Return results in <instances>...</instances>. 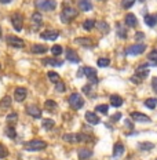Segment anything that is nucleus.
<instances>
[{
  "mask_svg": "<svg viewBox=\"0 0 157 160\" xmlns=\"http://www.w3.org/2000/svg\"><path fill=\"white\" fill-rule=\"evenodd\" d=\"M79 8L81 11H90L92 8V4L90 0H79Z\"/></svg>",
  "mask_w": 157,
  "mask_h": 160,
  "instance_id": "nucleus-20",
  "label": "nucleus"
},
{
  "mask_svg": "<svg viewBox=\"0 0 157 160\" xmlns=\"http://www.w3.org/2000/svg\"><path fill=\"white\" fill-rule=\"evenodd\" d=\"M75 43L83 46V47H87V48L92 46V40L90 38H77V39H75Z\"/></svg>",
  "mask_w": 157,
  "mask_h": 160,
  "instance_id": "nucleus-16",
  "label": "nucleus"
},
{
  "mask_svg": "<svg viewBox=\"0 0 157 160\" xmlns=\"http://www.w3.org/2000/svg\"><path fill=\"white\" fill-rule=\"evenodd\" d=\"M145 48H146L145 44H134V46L127 47L125 54L127 55H139V54H142V52L145 51Z\"/></svg>",
  "mask_w": 157,
  "mask_h": 160,
  "instance_id": "nucleus-9",
  "label": "nucleus"
},
{
  "mask_svg": "<svg viewBox=\"0 0 157 160\" xmlns=\"http://www.w3.org/2000/svg\"><path fill=\"white\" fill-rule=\"evenodd\" d=\"M124 123H125V127H127V128H132V127H134V126L131 124V122H130V120H125Z\"/></svg>",
  "mask_w": 157,
  "mask_h": 160,
  "instance_id": "nucleus-48",
  "label": "nucleus"
},
{
  "mask_svg": "<svg viewBox=\"0 0 157 160\" xmlns=\"http://www.w3.org/2000/svg\"><path fill=\"white\" fill-rule=\"evenodd\" d=\"M42 38L44 40H56L59 38V32L54 31V29H48V31H44L42 33Z\"/></svg>",
  "mask_w": 157,
  "mask_h": 160,
  "instance_id": "nucleus-12",
  "label": "nucleus"
},
{
  "mask_svg": "<svg viewBox=\"0 0 157 160\" xmlns=\"http://www.w3.org/2000/svg\"><path fill=\"white\" fill-rule=\"evenodd\" d=\"M131 119L134 122H141V123H149L150 122V118L146 116L145 113H141V112H132L131 113Z\"/></svg>",
  "mask_w": 157,
  "mask_h": 160,
  "instance_id": "nucleus-11",
  "label": "nucleus"
},
{
  "mask_svg": "<svg viewBox=\"0 0 157 160\" xmlns=\"http://www.w3.org/2000/svg\"><path fill=\"white\" fill-rule=\"evenodd\" d=\"M125 25L135 26L136 25V17L134 15V14H127L125 15Z\"/></svg>",
  "mask_w": 157,
  "mask_h": 160,
  "instance_id": "nucleus-24",
  "label": "nucleus"
},
{
  "mask_svg": "<svg viewBox=\"0 0 157 160\" xmlns=\"http://www.w3.org/2000/svg\"><path fill=\"white\" fill-rule=\"evenodd\" d=\"M66 58H68V61L75 62V64H77V62L80 61L79 55L76 54V51H75V50H72V48H68V50H66Z\"/></svg>",
  "mask_w": 157,
  "mask_h": 160,
  "instance_id": "nucleus-15",
  "label": "nucleus"
},
{
  "mask_svg": "<svg viewBox=\"0 0 157 160\" xmlns=\"http://www.w3.org/2000/svg\"><path fill=\"white\" fill-rule=\"evenodd\" d=\"M120 116H121L120 113H116V115L113 116V120H119V119H120Z\"/></svg>",
  "mask_w": 157,
  "mask_h": 160,
  "instance_id": "nucleus-49",
  "label": "nucleus"
},
{
  "mask_svg": "<svg viewBox=\"0 0 157 160\" xmlns=\"http://www.w3.org/2000/svg\"><path fill=\"white\" fill-rule=\"evenodd\" d=\"M123 98L120 95H112L110 97V104H112V106H116V108H119V106L123 105Z\"/></svg>",
  "mask_w": 157,
  "mask_h": 160,
  "instance_id": "nucleus-21",
  "label": "nucleus"
},
{
  "mask_svg": "<svg viewBox=\"0 0 157 160\" xmlns=\"http://www.w3.org/2000/svg\"><path fill=\"white\" fill-rule=\"evenodd\" d=\"M90 137L83 135V134H65L63 135V141L69 142V144H79L83 141H88Z\"/></svg>",
  "mask_w": 157,
  "mask_h": 160,
  "instance_id": "nucleus-5",
  "label": "nucleus"
},
{
  "mask_svg": "<svg viewBox=\"0 0 157 160\" xmlns=\"http://www.w3.org/2000/svg\"><path fill=\"white\" fill-rule=\"evenodd\" d=\"M11 24L14 26L15 31H22V25H24V17L22 14H19V12H15V14H12L11 17Z\"/></svg>",
  "mask_w": 157,
  "mask_h": 160,
  "instance_id": "nucleus-8",
  "label": "nucleus"
},
{
  "mask_svg": "<svg viewBox=\"0 0 157 160\" xmlns=\"http://www.w3.org/2000/svg\"><path fill=\"white\" fill-rule=\"evenodd\" d=\"M43 64L44 65H54V66H56V65H62V62H59V61H55V59H43Z\"/></svg>",
  "mask_w": 157,
  "mask_h": 160,
  "instance_id": "nucleus-38",
  "label": "nucleus"
},
{
  "mask_svg": "<svg viewBox=\"0 0 157 160\" xmlns=\"http://www.w3.org/2000/svg\"><path fill=\"white\" fill-rule=\"evenodd\" d=\"M123 153H124V145H123L121 142H117V144L115 145V148H113V156H115L116 159H119L120 156H123Z\"/></svg>",
  "mask_w": 157,
  "mask_h": 160,
  "instance_id": "nucleus-17",
  "label": "nucleus"
},
{
  "mask_svg": "<svg viewBox=\"0 0 157 160\" xmlns=\"http://www.w3.org/2000/svg\"><path fill=\"white\" fill-rule=\"evenodd\" d=\"M76 17H77V11L72 7L63 8V11L61 12V19H62L63 24H69V22H72Z\"/></svg>",
  "mask_w": 157,
  "mask_h": 160,
  "instance_id": "nucleus-3",
  "label": "nucleus"
},
{
  "mask_svg": "<svg viewBox=\"0 0 157 160\" xmlns=\"http://www.w3.org/2000/svg\"><path fill=\"white\" fill-rule=\"evenodd\" d=\"M55 91H58V92H63L65 91V84H63V83L61 82V80H59L58 83H55Z\"/></svg>",
  "mask_w": 157,
  "mask_h": 160,
  "instance_id": "nucleus-44",
  "label": "nucleus"
},
{
  "mask_svg": "<svg viewBox=\"0 0 157 160\" xmlns=\"http://www.w3.org/2000/svg\"><path fill=\"white\" fill-rule=\"evenodd\" d=\"M26 94H28L26 88L18 87V88H15V91H14V99L15 101H18V102H22L26 98Z\"/></svg>",
  "mask_w": 157,
  "mask_h": 160,
  "instance_id": "nucleus-13",
  "label": "nucleus"
},
{
  "mask_svg": "<svg viewBox=\"0 0 157 160\" xmlns=\"http://www.w3.org/2000/svg\"><path fill=\"white\" fill-rule=\"evenodd\" d=\"M95 111L99 112V113H103V115H106V113H108V111H109V106H108V105H98V106L95 108Z\"/></svg>",
  "mask_w": 157,
  "mask_h": 160,
  "instance_id": "nucleus-36",
  "label": "nucleus"
},
{
  "mask_svg": "<svg viewBox=\"0 0 157 160\" xmlns=\"http://www.w3.org/2000/svg\"><path fill=\"white\" fill-rule=\"evenodd\" d=\"M32 21L35 22L36 25H40V24H42V21H43L42 14H40V12H33V14H32Z\"/></svg>",
  "mask_w": 157,
  "mask_h": 160,
  "instance_id": "nucleus-32",
  "label": "nucleus"
},
{
  "mask_svg": "<svg viewBox=\"0 0 157 160\" xmlns=\"http://www.w3.org/2000/svg\"><path fill=\"white\" fill-rule=\"evenodd\" d=\"M0 36H2V26H0Z\"/></svg>",
  "mask_w": 157,
  "mask_h": 160,
  "instance_id": "nucleus-51",
  "label": "nucleus"
},
{
  "mask_svg": "<svg viewBox=\"0 0 157 160\" xmlns=\"http://www.w3.org/2000/svg\"><path fill=\"white\" fill-rule=\"evenodd\" d=\"M36 7L42 11H52L56 7V2L55 0H37Z\"/></svg>",
  "mask_w": 157,
  "mask_h": 160,
  "instance_id": "nucleus-4",
  "label": "nucleus"
},
{
  "mask_svg": "<svg viewBox=\"0 0 157 160\" xmlns=\"http://www.w3.org/2000/svg\"><path fill=\"white\" fill-rule=\"evenodd\" d=\"M69 105L72 106L73 109H81L83 105H84V99H83V97L77 94V92H75V94H72L69 97Z\"/></svg>",
  "mask_w": 157,
  "mask_h": 160,
  "instance_id": "nucleus-6",
  "label": "nucleus"
},
{
  "mask_svg": "<svg viewBox=\"0 0 157 160\" xmlns=\"http://www.w3.org/2000/svg\"><path fill=\"white\" fill-rule=\"evenodd\" d=\"M54 124L55 123H54L52 119H46L44 122H43V127H44L46 130H51L52 127H54Z\"/></svg>",
  "mask_w": 157,
  "mask_h": 160,
  "instance_id": "nucleus-34",
  "label": "nucleus"
},
{
  "mask_svg": "<svg viewBox=\"0 0 157 160\" xmlns=\"http://www.w3.org/2000/svg\"><path fill=\"white\" fill-rule=\"evenodd\" d=\"M79 159H81V160H86V159H88V158H91V155H92V152L91 151H88V149H84V148H81L79 151Z\"/></svg>",
  "mask_w": 157,
  "mask_h": 160,
  "instance_id": "nucleus-23",
  "label": "nucleus"
},
{
  "mask_svg": "<svg viewBox=\"0 0 157 160\" xmlns=\"http://www.w3.org/2000/svg\"><path fill=\"white\" fill-rule=\"evenodd\" d=\"M24 148L26 151H31V152H37V151H43V149L47 148V142L42 141V139H32V141L26 142L24 145Z\"/></svg>",
  "mask_w": 157,
  "mask_h": 160,
  "instance_id": "nucleus-1",
  "label": "nucleus"
},
{
  "mask_svg": "<svg viewBox=\"0 0 157 160\" xmlns=\"http://www.w3.org/2000/svg\"><path fill=\"white\" fill-rule=\"evenodd\" d=\"M0 2H2V3H3V4H8V3H10V2H11V0H0Z\"/></svg>",
  "mask_w": 157,
  "mask_h": 160,
  "instance_id": "nucleus-50",
  "label": "nucleus"
},
{
  "mask_svg": "<svg viewBox=\"0 0 157 160\" xmlns=\"http://www.w3.org/2000/svg\"><path fill=\"white\" fill-rule=\"evenodd\" d=\"M51 52L54 55H59L62 52V46H59V44H56V46H52L51 47Z\"/></svg>",
  "mask_w": 157,
  "mask_h": 160,
  "instance_id": "nucleus-40",
  "label": "nucleus"
},
{
  "mask_svg": "<svg viewBox=\"0 0 157 160\" xmlns=\"http://www.w3.org/2000/svg\"><path fill=\"white\" fill-rule=\"evenodd\" d=\"M17 120H18V115H17V113H10V115L7 116V123L8 124H11V123H15Z\"/></svg>",
  "mask_w": 157,
  "mask_h": 160,
  "instance_id": "nucleus-37",
  "label": "nucleus"
},
{
  "mask_svg": "<svg viewBox=\"0 0 157 160\" xmlns=\"http://www.w3.org/2000/svg\"><path fill=\"white\" fill-rule=\"evenodd\" d=\"M4 132H6V135H7L8 138H15V137H17V131H15V128L12 127L11 124H10V126H7V127H6Z\"/></svg>",
  "mask_w": 157,
  "mask_h": 160,
  "instance_id": "nucleus-26",
  "label": "nucleus"
},
{
  "mask_svg": "<svg viewBox=\"0 0 157 160\" xmlns=\"http://www.w3.org/2000/svg\"><path fill=\"white\" fill-rule=\"evenodd\" d=\"M145 106H148L149 109H155L157 106V99L156 98H148L145 101Z\"/></svg>",
  "mask_w": 157,
  "mask_h": 160,
  "instance_id": "nucleus-30",
  "label": "nucleus"
},
{
  "mask_svg": "<svg viewBox=\"0 0 157 160\" xmlns=\"http://www.w3.org/2000/svg\"><path fill=\"white\" fill-rule=\"evenodd\" d=\"M47 76H48V79H50V82H52V83H58L59 82V75L56 72H52V71H50L47 73Z\"/></svg>",
  "mask_w": 157,
  "mask_h": 160,
  "instance_id": "nucleus-31",
  "label": "nucleus"
},
{
  "mask_svg": "<svg viewBox=\"0 0 157 160\" xmlns=\"http://www.w3.org/2000/svg\"><path fill=\"white\" fill-rule=\"evenodd\" d=\"M152 87H153V90H155V92L157 94V78H155L152 80Z\"/></svg>",
  "mask_w": 157,
  "mask_h": 160,
  "instance_id": "nucleus-45",
  "label": "nucleus"
},
{
  "mask_svg": "<svg viewBox=\"0 0 157 160\" xmlns=\"http://www.w3.org/2000/svg\"><path fill=\"white\" fill-rule=\"evenodd\" d=\"M139 149H142V151H150V149H153V145L152 142H141V144L138 145Z\"/></svg>",
  "mask_w": 157,
  "mask_h": 160,
  "instance_id": "nucleus-33",
  "label": "nucleus"
},
{
  "mask_svg": "<svg viewBox=\"0 0 157 160\" xmlns=\"http://www.w3.org/2000/svg\"><path fill=\"white\" fill-rule=\"evenodd\" d=\"M83 72H84V75L91 80L92 83H96L98 82V78H96V69L91 68V66H86V68H83Z\"/></svg>",
  "mask_w": 157,
  "mask_h": 160,
  "instance_id": "nucleus-10",
  "label": "nucleus"
},
{
  "mask_svg": "<svg viewBox=\"0 0 157 160\" xmlns=\"http://www.w3.org/2000/svg\"><path fill=\"white\" fill-rule=\"evenodd\" d=\"M86 120L90 123V124H98L99 123V118L94 112H87L86 113Z\"/></svg>",
  "mask_w": 157,
  "mask_h": 160,
  "instance_id": "nucleus-18",
  "label": "nucleus"
},
{
  "mask_svg": "<svg viewBox=\"0 0 157 160\" xmlns=\"http://www.w3.org/2000/svg\"><path fill=\"white\" fill-rule=\"evenodd\" d=\"M117 35H119V38H121V39H125L127 38V31H125L124 28H121V25L117 26Z\"/></svg>",
  "mask_w": 157,
  "mask_h": 160,
  "instance_id": "nucleus-39",
  "label": "nucleus"
},
{
  "mask_svg": "<svg viewBox=\"0 0 157 160\" xmlns=\"http://www.w3.org/2000/svg\"><path fill=\"white\" fill-rule=\"evenodd\" d=\"M44 106H46V109L50 112H52V111H55L56 109V102H54L52 99H47V101L44 102Z\"/></svg>",
  "mask_w": 157,
  "mask_h": 160,
  "instance_id": "nucleus-27",
  "label": "nucleus"
},
{
  "mask_svg": "<svg viewBox=\"0 0 157 160\" xmlns=\"http://www.w3.org/2000/svg\"><path fill=\"white\" fill-rule=\"evenodd\" d=\"M149 75V69H148V65H139L135 71V76L131 78V82H135V83H141L142 79H145L146 76Z\"/></svg>",
  "mask_w": 157,
  "mask_h": 160,
  "instance_id": "nucleus-2",
  "label": "nucleus"
},
{
  "mask_svg": "<svg viewBox=\"0 0 157 160\" xmlns=\"http://www.w3.org/2000/svg\"><path fill=\"white\" fill-rule=\"evenodd\" d=\"M98 28H99V31H101L102 33H108L109 32V26L106 22H99L98 24Z\"/></svg>",
  "mask_w": 157,
  "mask_h": 160,
  "instance_id": "nucleus-41",
  "label": "nucleus"
},
{
  "mask_svg": "<svg viewBox=\"0 0 157 160\" xmlns=\"http://www.w3.org/2000/svg\"><path fill=\"white\" fill-rule=\"evenodd\" d=\"M26 113H28L29 116H32V118H36V119H39L40 116H42V111H40L36 105H29L28 108H26Z\"/></svg>",
  "mask_w": 157,
  "mask_h": 160,
  "instance_id": "nucleus-14",
  "label": "nucleus"
},
{
  "mask_svg": "<svg viewBox=\"0 0 157 160\" xmlns=\"http://www.w3.org/2000/svg\"><path fill=\"white\" fill-rule=\"evenodd\" d=\"M148 58H149V61H150V64H152V65H157V50L150 51L149 55H148Z\"/></svg>",
  "mask_w": 157,
  "mask_h": 160,
  "instance_id": "nucleus-29",
  "label": "nucleus"
},
{
  "mask_svg": "<svg viewBox=\"0 0 157 160\" xmlns=\"http://www.w3.org/2000/svg\"><path fill=\"white\" fill-rule=\"evenodd\" d=\"M32 52H35V54H44V52H47V47L43 44H35L32 47Z\"/></svg>",
  "mask_w": 157,
  "mask_h": 160,
  "instance_id": "nucleus-22",
  "label": "nucleus"
},
{
  "mask_svg": "<svg viewBox=\"0 0 157 160\" xmlns=\"http://www.w3.org/2000/svg\"><path fill=\"white\" fill-rule=\"evenodd\" d=\"M135 2L136 0H123L121 4H123V7L124 8H130V7H132V6L135 4Z\"/></svg>",
  "mask_w": 157,
  "mask_h": 160,
  "instance_id": "nucleus-42",
  "label": "nucleus"
},
{
  "mask_svg": "<svg viewBox=\"0 0 157 160\" xmlns=\"http://www.w3.org/2000/svg\"><path fill=\"white\" fill-rule=\"evenodd\" d=\"M135 38H136V40H138V42H141V40H143V38H145V35H143L142 32H138L135 35Z\"/></svg>",
  "mask_w": 157,
  "mask_h": 160,
  "instance_id": "nucleus-46",
  "label": "nucleus"
},
{
  "mask_svg": "<svg viewBox=\"0 0 157 160\" xmlns=\"http://www.w3.org/2000/svg\"><path fill=\"white\" fill-rule=\"evenodd\" d=\"M145 22H146V25H148V26H150V28L156 26V24H157V15L156 14H148V15H145Z\"/></svg>",
  "mask_w": 157,
  "mask_h": 160,
  "instance_id": "nucleus-19",
  "label": "nucleus"
},
{
  "mask_svg": "<svg viewBox=\"0 0 157 160\" xmlns=\"http://www.w3.org/2000/svg\"><path fill=\"white\" fill-rule=\"evenodd\" d=\"M0 106H2V109H7L11 106V97H8V95H6L4 98L0 101Z\"/></svg>",
  "mask_w": 157,
  "mask_h": 160,
  "instance_id": "nucleus-25",
  "label": "nucleus"
},
{
  "mask_svg": "<svg viewBox=\"0 0 157 160\" xmlns=\"http://www.w3.org/2000/svg\"><path fill=\"white\" fill-rule=\"evenodd\" d=\"M96 64H98V66H101V68H105V66H109L110 61H109V58H99L96 61Z\"/></svg>",
  "mask_w": 157,
  "mask_h": 160,
  "instance_id": "nucleus-35",
  "label": "nucleus"
},
{
  "mask_svg": "<svg viewBox=\"0 0 157 160\" xmlns=\"http://www.w3.org/2000/svg\"><path fill=\"white\" fill-rule=\"evenodd\" d=\"M94 26H95V21H94V19H86V21L83 22V28H84L86 31H91Z\"/></svg>",
  "mask_w": 157,
  "mask_h": 160,
  "instance_id": "nucleus-28",
  "label": "nucleus"
},
{
  "mask_svg": "<svg viewBox=\"0 0 157 160\" xmlns=\"http://www.w3.org/2000/svg\"><path fill=\"white\" fill-rule=\"evenodd\" d=\"M83 91H84V94L90 95V92H91V87H90V86H84V87H83Z\"/></svg>",
  "mask_w": 157,
  "mask_h": 160,
  "instance_id": "nucleus-47",
  "label": "nucleus"
},
{
  "mask_svg": "<svg viewBox=\"0 0 157 160\" xmlns=\"http://www.w3.org/2000/svg\"><path fill=\"white\" fill-rule=\"evenodd\" d=\"M7 155H8L7 148H6V146L3 145V144H0V159H4Z\"/></svg>",
  "mask_w": 157,
  "mask_h": 160,
  "instance_id": "nucleus-43",
  "label": "nucleus"
},
{
  "mask_svg": "<svg viewBox=\"0 0 157 160\" xmlns=\"http://www.w3.org/2000/svg\"><path fill=\"white\" fill-rule=\"evenodd\" d=\"M6 42H7V44L10 46V47H14V48H22V47H25L24 40L19 39V38H17V36H7Z\"/></svg>",
  "mask_w": 157,
  "mask_h": 160,
  "instance_id": "nucleus-7",
  "label": "nucleus"
}]
</instances>
